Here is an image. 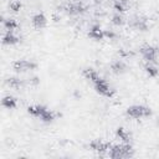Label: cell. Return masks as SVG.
<instances>
[{"label":"cell","mask_w":159,"mask_h":159,"mask_svg":"<svg viewBox=\"0 0 159 159\" xmlns=\"http://www.w3.org/2000/svg\"><path fill=\"white\" fill-rule=\"evenodd\" d=\"M134 155V149L130 143H120L112 145L108 150V157L111 159H124Z\"/></svg>","instance_id":"obj_1"},{"label":"cell","mask_w":159,"mask_h":159,"mask_svg":"<svg viewBox=\"0 0 159 159\" xmlns=\"http://www.w3.org/2000/svg\"><path fill=\"white\" fill-rule=\"evenodd\" d=\"M125 114L133 119H140L147 118L152 116V109L143 104H133L125 109Z\"/></svg>","instance_id":"obj_2"},{"label":"cell","mask_w":159,"mask_h":159,"mask_svg":"<svg viewBox=\"0 0 159 159\" xmlns=\"http://www.w3.org/2000/svg\"><path fill=\"white\" fill-rule=\"evenodd\" d=\"M93 86H94V91L98 93V94H101V96H103V97H113V94H114V89L109 86V83L104 80V78H102V77H99L96 82H93Z\"/></svg>","instance_id":"obj_3"},{"label":"cell","mask_w":159,"mask_h":159,"mask_svg":"<svg viewBox=\"0 0 159 159\" xmlns=\"http://www.w3.org/2000/svg\"><path fill=\"white\" fill-rule=\"evenodd\" d=\"M37 67V63L34 61H27V60H16L12 62V68L16 72H26V71H32Z\"/></svg>","instance_id":"obj_4"},{"label":"cell","mask_w":159,"mask_h":159,"mask_svg":"<svg viewBox=\"0 0 159 159\" xmlns=\"http://www.w3.org/2000/svg\"><path fill=\"white\" fill-rule=\"evenodd\" d=\"M111 147H112L111 143L103 142V140H101V139H94V140H92V142L89 143V148H91L93 152H96L97 154H99V155L106 154V153L108 154V150H109Z\"/></svg>","instance_id":"obj_5"},{"label":"cell","mask_w":159,"mask_h":159,"mask_svg":"<svg viewBox=\"0 0 159 159\" xmlns=\"http://www.w3.org/2000/svg\"><path fill=\"white\" fill-rule=\"evenodd\" d=\"M140 53H142L143 58H144L147 62L155 63L157 56H158V51H157L155 47H153V46H144V47L140 48Z\"/></svg>","instance_id":"obj_6"},{"label":"cell","mask_w":159,"mask_h":159,"mask_svg":"<svg viewBox=\"0 0 159 159\" xmlns=\"http://www.w3.org/2000/svg\"><path fill=\"white\" fill-rule=\"evenodd\" d=\"M46 109H47V107L43 104H32V106L27 107V113L35 118H40Z\"/></svg>","instance_id":"obj_7"},{"label":"cell","mask_w":159,"mask_h":159,"mask_svg":"<svg viewBox=\"0 0 159 159\" xmlns=\"http://www.w3.org/2000/svg\"><path fill=\"white\" fill-rule=\"evenodd\" d=\"M46 25H47V19H46V16L43 14L39 12V14H35L32 16V26L35 29H39V30L43 29Z\"/></svg>","instance_id":"obj_8"},{"label":"cell","mask_w":159,"mask_h":159,"mask_svg":"<svg viewBox=\"0 0 159 159\" xmlns=\"http://www.w3.org/2000/svg\"><path fill=\"white\" fill-rule=\"evenodd\" d=\"M88 36L96 41H99L104 39V30H102L99 25H93L88 31Z\"/></svg>","instance_id":"obj_9"},{"label":"cell","mask_w":159,"mask_h":159,"mask_svg":"<svg viewBox=\"0 0 159 159\" xmlns=\"http://www.w3.org/2000/svg\"><path fill=\"white\" fill-rule=\"evenodd\" d=\"M66 10H67V12L71 14V15H78V14H81V12L84 11V6L82 5V2L75 1V2H70V4H67Z\"/></svg>","instance_id":"obj_10"},{"label":"cell","mask_w":159,"mask_h":159,"mask_svg":"<svg viewBox=\"0 0 159 159\" xmlns=\"http://www.w3.org/2000/svg\"><path fill=\"white\" fill-rule=\"evenodd\" d=\"M20 41V39L12 32V31H7L2 36V45H7V46H11V45H15Z\"/></svg>","instance_id":"obj_11"},{"label":"cell","mask_w":159,"mask_h":159,"mask_svg":"<svg viewBox=\"0 0 159 159\" xmlns=\"http://www.w3.org/2000/svg\"><path fill=\"white\" fill-rule=\"evenodd\" d=\"M127 68H128L127 65L120 60H117V61L112 62V65H111V70L116 75H122V73L127 72Z\"/></svg>","instance_id":"obj_12"},{"label":"cell","mask_w":159,"mask_h":159,"mask_svg":"<svg viewBox=\"0 0 159 159\" xmlns=\"http://www.w3.org/2000/svg\"><path fill=\"white\" fill-rule=\"evenodd\" d=\"M116 135H117L118 139L122 140V143H130L132 135H130V133H129L127 129H124L123 127H118V128L116 129Z\"/></svg>","instance_id":"obj_13"},{"label":"cell","mask_w":159,"mask_h":159,"mask_svg":"<svg viewBox=\"0 0 159 159\" xmlns=\"http://www.w3.org/2000/svg\"><path fill=\"white\" fill-rule=\"evenodd\" d=\"M1 104H2V107L7 108V109H14V108H16L17 102H16V98L15 97H12V96H5L1 99Z\"/></svg>","instance_id":"obj_14"},{"label":"cell","mask_w":159,"mask_h":159,"mask_svg":"<svg viewBox=\"0 0 159 159\" xmlns=\"http://www.w3.org/2000/svg\"><path fill=\"white\" fill-rule=\"evenodd\" d=\"M129 7V1L128 0H116L113 4V9L116 10V12H124L127 11V9Z\"/></svg>","instance_id":"obj_15"},{"label":"cell","mask_w":159,"mask_h":159,"mask_svg":"<svg viewBox=\"0 0 159 159\" xmlns=\"http://www.w3.org/2000/svg\"><path fill=\"white\" fill-rule=\"evenodd\" d=\"M5 83H6L9 87H11V88H16V89L21 88V87L25 84L24 80L17 78V77H9V78L5 81Z\"/></svg>","instance_id":"obj_16"},{"label":"cell","mask_w":159,"mask_h":159,"mask_svg":"<svg viewBox=\"0 0 159 159\" xmlns=\"http://www.w3.org/2000/svg\"><path fill=\"white\" fill-rule=\"evenodd\" d=\"M83 76L86 77V80H88V81H91L92 83L93 82H96L101 76L98 75V72L97 71H94L93 68H84L83 70Z\"/></svg>","instance_id":"obj_17"},{"label":"cell","mask_w":159,"mask_h":159,"mask_svg":"<svg viewBox=\"0 0 159 159\" xmlns=\"http://www.w3.org/2000/svg\"><path fill=\"white\" fill-rule=\"evenodd\" d=\"M40 119L43 122V123H52L55 119H56V113L53 112V111H51V109H46L43 113H42V116L40 117Z\"/></svg>","instance_id":"obj_18"},{"label":"cell","mask_w":159,"mask_h":159,"mask_svg":"<svg viewBox=\"0 0 159 159\" xmlns=\"http://www.w3.org/2000/svg\"><path fill=\"white\" fill-rule=\"evenodd\" d=\"M132 26L135 27V29H138V30H142V31H145L147 27H148L147 26V21L143 20V19H140V17H134L132 20Z\"/></svg>","instance_id":"obj_19"},{"label":"cell","mask_w":159,"mask_h":159,"mask_svg":"<svg viewBox=\"0 0 159 159\" xmlns=\"http://www.w3.org/2000/svg\"><path fill=\"white\" fill-rule=\"evenodd\" d=\"M145 72L148 73L149 77H157L158 73H159V70H158V67H157L154 63L148 62V63L145 65Z\"/></svg>","instance_id":"obj_20"},{"label":"cell","mask_w":159,"mask_h":159,"mask_svg":"<svg viewBox=\"0 0 159 159\" xmlns=\"http://www.w3.org/2000/svg\"><path fill=\"white\" fill-rule=\"evenodd\" d=\"M2 24H4V27L7 30V31H14L15 29H17V22L14 20V19H4L2 20Z\"/></svg>","instance_id":"obj_21"},{"label":"cell","mask_w":159,"mask_h":159,"mask_svg":"<svg viewBox=\"0 0 159 159\" xmlns=\"http://www.w3.org/2000/svg\"><path fill=\"white\" fill-rule=\"evenodd\" d=\"M124 22H125V20H124V17L122 16V14L116 12V14L112 16V24H113V25H116V26H122V25H124Z\"/></svg>","instance_id":"obj_22"},{"label":"cell","mask_w":159,"mask_h":159,"mask_svg":"<svg viewBox=\"0 0 159 159\" xmlns=\"http://www.w3.org/2000/svg\"><path fill=\"white\" fill-rule=\"evenodd\" d=\"M10 9L12 10V11H19L20 9H21V2L20 1H12V2H10Z\"/></svg>","instance_id":"obj_23"},{"label":"cell","mask_w":159,"mask_h":159,"mask_svg":"<svg viewBox=\"0 0 159 159\" xmlns=\"http://www.w3.org/2000/svg\"><path fill=\"white\" fill-rule=\"evenodd\" d=\"M40 82V80L37 78V77H32L30 81H29V83H31V84H37Z\"/></svg>","instance_id":"obj_24"},{"label":"cell","mask_w":159,"mask_h":159,"mask_svg":"<svg viewBox=\"0 0 159 159\" xmlns=\"http://www.w3.org/2000/svg\"><path fill=\"white\" fill-rule=\"evenodd\" d=\"M96 1H98V0H96Z\"/></svg>","instance_id":"obj_25"}]
</instances>
